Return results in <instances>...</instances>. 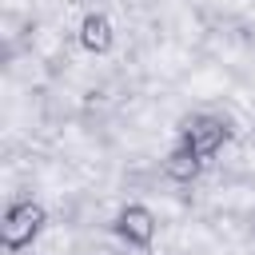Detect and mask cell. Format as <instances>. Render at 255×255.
<instances>
[{
	"label": "cell",
	"instance_id": "277c9868",
	"mask_svg": "<svg viewBox=\"0 0 255 255\" xmlns=\"http://www.w3.org/2000/svg\"><path fill=\"white\" fill-rule=\"evenodd\" d=\"M80 48L84 52H92V56H104V52H112V44H116V24H112V16L108 12H88L84 20H80Z\"/></svg>",
	"mask_w": 255,
	"mask_h": 255
},
{
	"label": "cell",
	"instance_id": "3957f363",
	"mask_svg": "<svg viewBox=\"0 0 255 255\" xmlns=\"http://www.w3.org/2000/svg\"><path fill=\"white\" fill-rule=\"evenodd\" d=\"M155 231H159V219H155V211H151L147 203H128V207H120V215H116V235H120L128 247L147 251V247L155 243Z\"/></svg>",
	"mask_w": 255,
	"mask_h": 255
},
{
	"label": "cell",
	"instance_id": "5b68a950",
	"mask_svg": "<svg viewBox=\"0 0 255 255\" xmlns=\"http://www.w3.org/2000/svg\"><path fill=\"white\" fill-rule=\"evenodd\" d=\"M199 171H203V159H199L187 143H175V147L163 155V175H167L171 183H195Z\"/></svg>",
	"mask_w": 255,
	"mask_h": 255
},
{
	"label": "cell",
	"instance_id": "6da1fadb",
	"mask_svg": "<svg viewBox=\"0 0 255 255\" xmlns=\"http://www.w3.org/2000/svg\"><path fill=\"white\" fill-rule=\"evenodd\" d=\"M44 223H48V211L36 199H16L4 211V219H0V243H4V251L32 247V239L44 231Z\"/></svg>",
	"mask_w": 255,
	"mask_h": 255
},
{
	"label": "cell",
	"instance_id": "7a4b0ae2",
	"mask_svg": "<svg viewBox=\"0 0 255 255\" xmlns=\"http://www.w3.org/2000/svg\"><path fill=\"white\" fill-rule=\"evenodd\" d=\"M227 135H231V128H227L223 116H191V120H183V128H179V143H187L203 163L223 151Z\"/></svg>",
	"mask_w": 255,
	"mask_h": 255
}]
</instances>
